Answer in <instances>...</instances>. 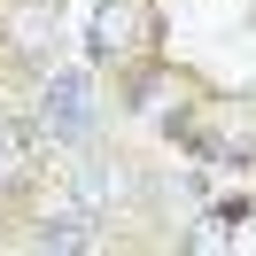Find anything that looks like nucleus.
<instances>
[{"label":"nucleus","instance_id":"obj_1","mask_svg":"<svg viewBox=\"0 0 256 256\" xmlns=\"http://www.w3.org/2000/svg\"><path fill=\"white\" fill-rule=\"evenodd\" d=\"M86 124H94V101H86V78H78V70H62V78L47 86V132H54V140H78Z\"/></svg>","mask_w":256,"mask_h":256},{"label":"nucleus","instance_id":"obj_2","mask_svg":"<svg viewBox=\"0 0 256 256\" xmlns=\"http://www.w3.org/2000/svg\"><path fill=\"white\" fill-rule=\"evenodd\" d=\"M16 171H24V132L0 124V178H16Z\"/></svg>","mask_w":256,"mask_h":256}]
</instances>
